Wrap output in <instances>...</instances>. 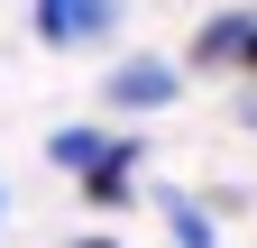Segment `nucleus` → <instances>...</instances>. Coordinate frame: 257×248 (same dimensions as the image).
Listing matches in <instances>:
<instances>
[{
    "mask_svg": "<svg viewBox=\"0 0 257 248\" xmlns=\"http://www.w3.org/2000/svg\"><path fill=\"white\" fill-rule=\"evenodd\" d=\"M37 46H101L119 28V0H28Z\"/></svg>",
    "mask_w": 257,
    "mask_h": 248,
    "instance_id": "obj_1",
    "label": "nucleus"
},
{
    "mask_svg": "<svg viewBox=\"0 0 257 248\" xmlns=\"http://www.w3.org/2000/svg\"><path fill=\"white\" fill-rule=\"evenodd\" d=\"M184 92V65H166V55H128V65L101 74V101L110 110H166Z\"/></svg>",
    "mask_w": 257,
    "mask_h": 248,
    "instance_id": "obj_2",
    "label": "nucleus"
},
{
    "mask_svg": "<svg viewBox=\"0 0 257 248\" xmlns=\"http://www.w3.org/2000/svg\"><path fill=\"white\" fill-rule=\"evenodd\" d=\"M138 157H147V138H110L101 147V166H83V202L92 211H128V193H138Z\"/></svg>",
    "mask_w": 257,
    "mask_h": 248,
    "instance_id": "obj_3",
    "label": "nucleus"
},
{
    "mask_svg": "<svg viewBox=\"0 0 257 248\" xmlns=\"http://www.w3.org/2000/svg\"><path fill=\"white\" fill-rule=\"evenodd\" d=\"M248 28H257V10H220V19H202V37H193V55H184V65H202V74H239Z\"/></svg>",
    "mask_w": 257,
    "mask_h": 248,
    "instance_id": "obj_4",
    "label": "nucleus"
},
{
    "mask_svg": "<svg viewBox=\"0 0 257 248\" xmlns=\"http://www.w3.org/2000/svg\"><path fill=\"white\" fill-rule=\"evenodd\" d=\"M101 147H110V129H83V119H74V129L46 138V157H55L64 175H83V166H101Z\"/></svg>",
    "mask_w": 257,
    "mask_h": 248,
    "instance_id": "obj_5",
    "label": "nucleus"
},
{
    "mask_svg": "<svg viewBox=\"0 0 257 248\" xmlns=\"http://www.w3.org/2000/svg\"><path fill=\"white\" fill-rule=\"evenodd\" d=\"M166 230H175V248H211V211L175 193V202H166Z\"/></svg>",
    "mask_w": 257,
    "mask_h": 248,
    "instance_id": "obj_6",
    "label": "nucleus"
},
{
    "mask_svg": "<svg viewBox=\"0 0 257 248\" xmlns=\"http://www.w3.org/2000/svg\"><path fill=\"white\" fill-rule=\"evenodd\" d=\"M64 248H119V239L110 230H83V239H64Z\"/></svg>",
    "mask_w": 257,
    "mask_h": 248,
    "instance_id": "obj_7",
    "label": "nucleus"
},
{
    "mask_svg": "<svg viewBox=\"0 0 257 248\" xmlns=\"http://www.w3.org/2000/svg\"><path fill=\"white\" fill-rule=\"evenodd\" d=\"M239 74H257V28H248V46H239Z\"/></svg>",
    "mask_w": 257,
    "mask_h": 248,
    "instance_id": "obj_8",
    "label": "nucleus"
},
{
    "mask_svg": "<svg viewBox=\"0 0 257 248\" xmlns=\"http://www.w3.org/2000/svg\"><path fill=\"white\" fill-rule=\"evenodd\" d=\"M0 211H10V193H0Z\"/></svg>",
    "mask_w": 257,
    "mask_h": 248,
    "instance_id": "obj_9",
    "label": "nucleus"
}]
</instances>
